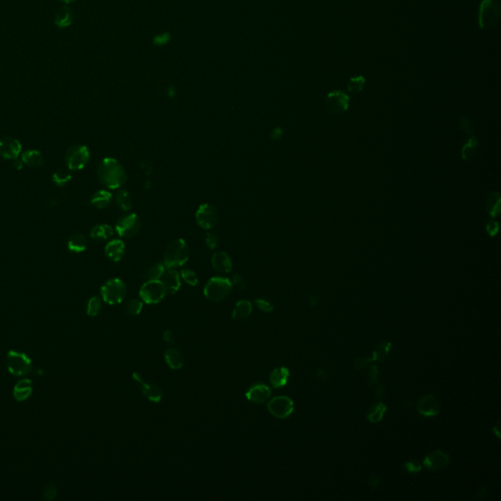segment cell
<instances>
[{
	"instance_id": "obj_37",
	"label": "cell",
	"mask_w": 501,
	"mask_h": 501,
	"mask_svg": "<svg viewBox=\"0 0 501 501\" xmlns=\"http://www.w3.org/2000/svg\"><path fill=\"white\" fill-rule=\"evenodd\" d=\"M116 202H117L118 206L125 212H128L131 209V198H130L128 191H126V190H120L117 193Z\"/></svg>"
},
{
	"instance_id": "obj_31",
	"label": "cell",
	"mask_w": 501,
	"mask_h": 501,
	"mask_svg": "<svg viewBox=\"0 0 501 501\" xmlns=\"http://www.w3.org/2000/svg\"><path fill=\"white\" fill-rule=\"evenodd\" d=\"M392 344L390 343V342H387V343H383V344H380L377 349L374 350L373 352V356L369 358L370 362H384L388 359L389 355H390V351H391V349H392Z\"/></svg>"
},
{
	"instance_id": "obj_51",
	"label": "cell",
	"mask_w": 501,
	"mask_h": 501,
	"mask_svg": "<svg viewBox=\"0 0 501 501\" xmlns=\"http://www.w3.org/2000/svg\"><path fill=\"white\" fill-rule=\"evenodd\" d=\"M375 395H376V397H377L379 400H381V399H382V398L386 395V389H385V387H384L382 384H377Z\"/></svg>"
},
{
	"instance_id": "obj_30",
	"label": "cell",
	"mask_w": 501,
	"mask_h": 501,
	"mask_svg": "<svg viewBox=\"0 0 501 501\" xmlns=\"http://www.w3.org/2000/svg\"><path fill=\"white\" fill-rule=\"evenodd\" d=\"M114 234V229L109 224L95 225L90 231V237L94 240H106Z\"/></svg>"
},
{
	"instance_id": "obj_56",
	"label": "cell",
	"mask_w": 501,
	"mask_h": 501,
	"mask_svg": "<svg viewBox=\"0 0 501 501\" xmlns=\"http://www.w3.org/2000/svg\"><path fill=\"white\" fill-rule=\"evenodd\" d=\"M309 304H310L311 306H316V305H318V300H317V298H316V297H311Z\"/></svg>"
},
{
	"instance_id": "obj_47",
	"label": "cell",
	"mask_w": 501,
	"mask_h": 501,
	"mask_svg": "<svg viewBox=\"0 0 501 501\" xmlns=\"http://www.w3.org/2000/svg\"><path fill=\"white\" fill-rule=\"evenodd\" d=\"M370 363V360H369V358H368V357H359V358H356V359L354 360L353 365H354V367H355L356 369H358V370H359V369H363L364 367H366V366H367V365H369Z\"/></svg>"
},
{
	"instance_id": "obj_53",
	"label": "cell",
	"mask_w": 501,
	"mask_h": 501,
	"mask_svg": "<svg viewBox=\"0 0 501 501\" xmlns=\"http://www.w3.org/2000/svg\"><path fill=\"white\" fill-rule=\"evenodd\" d=\"M368 482H369L371 487L376 488V487H378V486H379V484H380V479H379L378 477H371L369 480H368Z\"/></svg>"
},
{
	"instance_id": "obj_34",
	"label": "cell",
	"mask_w": 501,
	"mask_h": 501,
	"mask_svg": "<svg viewBox=\"0 0 501 501\" xmlns=\"http://www.w3.org/2000/svg\"><path fill=\"white\" fill-rule=\"evenodd\" d=\"M166 271L165 264L158 262L151 265L145 272L144 277L146 280H160Z\"/></svg>"
},
{
	"instance_id": "obj_19",
	"label": "cell",
	"mask_w": 501,
	"mask_h": 501,
	"mask_svg": "<svg viewBox=\"0 0 501 501\" xmlns=\"http://www.w3.org/2000/svg\"><path fill=\"white\" fill-rule=\"evenodd\" d=\"M125 252L126 246L122 240H112L105 247V255L112 262H120L123 259Z\"/></svg>"
},
{
	"instance_id": "obj_14",
	"label": "cell",
	"mask_w": 501,
	"mask_h": 501,
	"mask_svg": "<svg viewBox=\"0 0 501 501\" xmlns=\"http://www.w3.org/2000/svg\"><path fill=\"white\" fill-rule=\"evenodd\" d=\"M440 402L434 394L424 395L417 403L418 412L426 417H434L440 412Z\"/></svg>"
},
{
	"instance_id": "obj_8",
	"label": "cell",
	"mask_w": 501,
	"mask_h": 501,
	"mask_svg": "<svg viewBox=\"0 0 501 501\" xmlns=\"http://www.w3.org/2000/svg\"><path fill=\"white\" fill-rule=\"evenodd\" d=\"M167 295L166 290L160 280H147L139 291V296L145 304L154 305L160 303Z\"/></svg>"
},
{
	"instance_id": "obj_52",
	"label": "cell",
	"mask_w": 501,
	"mask_h": 501,
	"mask_svg": "<svg viewBox=\"0 0 501 501\" xmlns=\"http://www.w3.org/2000/svg\"><path fill=\"white\" fill-rule=\"evenodd\" d=\"M49 495H51V499L54 498L56 496V488L51 484L49 486H47L46 488V491H45V499L49 500Z\"/></svg>"
},
{
	"instance_id": "obj_2",
	"label": "cell",
	"mask_w": 501,
	"mask_h": 501,
	"mask_svg": "<svg viewBox=\"0 0 501 501\" xmlns=\"http://www.w3.org/2000/svg\"><path fill=\"white\" fill-rule=\"evenodd\" d=\"M189 254V247L184 240L181 238L174 240L165 252L164 264L168 268L182 266L188 261Z\"/></svg>"
},
{
	"instance_id": "obj_36",
	"label": "cell",
	"mask_w": 501,
	"mask_h": 501,
	"mask_svg": "<svg viewBox=\"0 0 501 501\" xmlns=\"http://www.w3.org/2000/svg\"><path fill=\"white\" fill-rule=\"evenodd\" d=\"M72 179V175L67 170H58L52 175V180L57 186H65Z\"/></svg>"
},
{
	"instance_id": "obj_40",
	"label": "cell",
	"mask_w": 501,
	"mask_h": 501,
	"mask_svg": "<svg viewBox=\"0 0 501 501\" xmlns=\"http://www.w3.org/2000/svg\"><path fill=\"white\" fill-rule=\"evenodd\" d=\"M181 278L190 286H196L199 282L196 273L190 269H183L181 271Z\"/></svg>"
},
{
	"instance_id": "obj_13",
	"label": "cell",
	"mask_w": 501,
	"mask_h": 501,
	"mask_svg": "<svg viewBox=\"0 0 501 501\" xmlns=\"http://www.w3.org/2000/svg\"><path fill=\"white\" fill-rule=\"evenodd\" d=\"M22 152L21 142L11 136L0 139V156L5 160H15Z\"/></svg>"
},
{
	"instance_id": "obj_25",
	"label": "cell",
	"mask_w": 501,
	"mask_h": 501,
	"mask_svg": "<svg viewBox=\"0 0 501 501\" xmlns=\"http://www.w3.org/2000/svg\"><path fill=\"white\" fill-rule=\"evenodd\" d=\"M73 20H74L73 12L67 6H63V7L59 8L57 10V12L55 13L54 23L60 29H65V28L70 27L73 24Z\"/></svg>"
},
{
	"instance_id": "obj_24",
	"label": "cell",
	"mask_w": 501,
	"mask_h": 501,
	"mask_svg": "<svg viewBox=\"0 0 501 501\" xmlns=\"http://www.w3.org/2000/svg\"><path fill=\"white\" fill-rule=\"evenodd\" d=\"M67 246L72 253H82L88 247V240L83 233H74L68 240Z\"/></svg>"
},
{
	"instance_id": "obj_10",
	"label": "cell",
	"mask_w": 501,
	"mask_h": 501,
	"mask_svg": "<svg viewBox=\"0 0 501 501\" xmlns=\"http://www.w3.org/2000/svg\"><path fill=\"white\" fill-rule=\"evenodd\" d=\"M268 411L273 416L285 419L289 417L294 411V402L293 400L285 395H279L273 397L267 403Z\"/></svg>"
},
{
	"instance_id": "obj_21",
	"label": "cell",
	"mask_w": 501,
	"mask_h": 501,
	"mask_svg": "<svg viewBox=\"0 0 501 501\" xmlns=\"http://www.w3.org/2000/svg\"><path fill=\"white\" fill-rule=\"evenodd\" d=\"M30 379H23L19 381L13 389V396L18 401H24L29 398L33 392V385Z\"/></svg>"
},
{
	"instance_id": "obj_32",
	"label": "cell",
	"mask_w": 501,
	"mask_h": 501,
	"mask_svg": "<svg viewBox=\"0 0 501 501\" xmlns=\"http://www.w3.org/2000/svg\"><path fill=\"white\" fill-rule=\"evenodd\" d=\"M386 411H387V405L380 401L371 407L369 412L367 414V419L371 423H378L383 420Z\"/></svg>"
},
{
	"instance_id": "obj_15",
	"label": "cell",
	"mask_w": 501,
	"mask_h": 501,
	"mask_svg": "<svg viewBox=\"0 0 501 501\" xmlns=\"http://www.w3.org/2000/svg\"><path fill=\"white\" fill-rule=\"evenodd\" d=\"M450 461L449 455L442 451L436 450L432 453H429L423 461L424 466L430 471H439L445 468Z\"/></svg>"
},
{
	"instance_id": "obj_49",
	"label": "cell",
	"mask_w": 501,
	"mask_h": 501,
	"mask_svg": "<svg viewBox=\"0 0 501 501\" xmlns=\"http://www.w3.org/2000/svg\"><path fill=\"white\" fill-rule=\"evenodd\" d=\"M170 38H171V36L168 33H164V34L156 37L154 39V43L157 45H164V44H168L170 42Z\"/></svg>"
},
{
	"instance_id": "obj_38",
	"label": "cell",
	"mask_w": 501,
	"mask_h": 501,
	"mask_svg": "<svg viewBox=\"0 0 501 501\" xmlns=\"http://www.w3.org/2000/svg\"><path fill=\"white\" fill-rule=\"evenodd\" d=\"M142 308H143V303L140 300L133 299L131 300L126 306V312L131 316H136L140 314Z\"/></svg>"
},
{
	"instance_id": "obj_7",
	"label": "cell",
	"mask_w": 501,
	"mask_h": 501,
	"mask_svg": "<svg viewBox=\"0 0 501 501\" xmlns=\"http://www.w3.org/2000/svg\"><path fill=\"white\" fill-rule=\"evenodd\" d=\"M90 153L85 145H74L70 147L65 154L66 166L71 171L83 170L89 162Z\"/></svg>"
},
{
	"instance_id": "obj_18",
	"label": "cell",
	"mask_w": 501,
	"mask_h": 501,
	"mask_svg": "<svg viewBox=\"0 0 501 501\" xmlns=\"http://www.w3.org/2000/svg\"><path fill=\"white\" fill-rule=\"evenodd\" d=\"M160 281L163 284L166 293L171 295L176 293L181 286L180 275L174 268H169L168 270H166Z\"/></svg>"
},
{
	"instance_id": "obj_44",
	"label": "cell",
	"mask_w": 501,
	"mask_h": 501,
	"mask_svg": "<svg viewBox=\"0 0 501 501\" xmlns=\"http://www.w3.org/2000/svg\"><path fill=\"white\" fill-rule=\"evenodd\" d=\"M403 468L409 473H418L421 471L422 465L417 461H409L403 465Z\"/></svg>"
},
{
	"instance_id": "obj_33",
	"label": "cell",
	"mask_w": 501,
	"mask_h": 501,
	"mask_svg": "<svg viewBox=\"0 0 501 501\" xmlns=\"http://www.w3.org/2000/svg\"><path fill=\"white\" fill-rule=\"evenodd\" d=\"M478 147H479V140L475 136H472L461 149L462 159L465 161L471 159L477 152Z\"/></svg>"
},
{
	"instance_id": "obj_58",
	"label": "cell",
	"mask_w": 501,
	"mask_h": 501,
	"mask_svg": "<svg viewBox=\"0 0 501 501\" xmlns=\"http://www.w3.org/2000/svg\"><path fill=\"white\" fill-rule=\"evenodd\" d=\"M60 1L64 2V3H66V4H70V3H73V2L75 1V0H60Z\"/></svg>"
},
{
	"instance_id": "obj_1",
	"label": "cell",
	"mask_w": 501,
	"mask_h": 501,
	"mask_svg": "<svg viewBox=\"0 0 501 501\" xmlns=\"http://www.w3.org/2000/svg\"><path fill=\"white\" fill-rule=\"evenodd\" d=\"M97 175L99 181L109 189L121 188L127 181L124 167L113 158H105L99 163Z\"/></svg>"
},
{
	"instance_id": "obj_43",
	"label": "cell",
	"mask_w": 501,
	"mask_h": 501,
	"mask_svg": "<svg viewBox=\"0 0 501 501\" xmlns=\"http://www.w3.org/2000/svg\"><path fill=\"white\" fill-rule=\"evenodd\" d=\"M256 305L262 311H264V312H271L274 309V305L264 299L256 300Z\"/></svg>"
},
{
	"instance_id": "obj_46",
	"label": "cell",
	"mask_w": 501,
	"mask_h": 501,
	"mask_svg": "<svg viewBox=\"0 0 501 501\" xmlns=\"http://www.w3.org/2000/svg\"><path fill=\"white\" fill-rule=\"evenodd\" d=\"M206 243L210 249H216L218 245V239L217 235L214 233H211V232L208 233L206 236Z\"/></svg>"
},
{
	"instance_id": "obj_11",
	"label": "cell",
	"mask_w": 501,
	"mask_h": 501,
	"mask_svg": "<svg viewBox=\"0 0 501 501\" xmlns=\"http://www.w3.org/2000/svg\"><path fill=\"white\" fill-rule=\"evenodd\" d=\"M196 221L204 229H213L218 222L217 209L210 204H203L199 207L196 213Z\"/></svg>"
},
{
	"instance_id": "obj_29",
	"label": "cell",
	"mask_w": 501,
	"mask_h": 501,
	"mask_svg": "<svg viewBox=\"0 0 501 501\" xmlns=\"http://www.w3.org/2000/svg\"><path fill=\"white\" fill-rule=\"evenodd\" d=\"M112 198L113 195L109 191L99 190L92 195L90 199V203L97 209H104L109 206Z\"/></svg>"
},
{
	"instance_id": "obj_3",
	"label": "cell",
	"mask_w": 501,
	"mask_h": 501,
	"mask_svg": "<svg viewBox=\"0 0 501 501\" xmlns=\"http://www.w3.org/2000/svg\"><path fill=\"white\" fill-rule=\"evenodd\" d=\"M500 19V3L498 0H481L478 11V24L481 30H489Z\"/></svg>"
},
{
	"instance_id": "obj_4",
	"label": "cell",
	"mask_w": 501,
	"mask_h": 501,
	"mask_svg": "<svg viewBox=\"0 0 501 501\" xmlns=\"http://www.w3.org/2000/svg\"><path fill=\"white\" fill-rule=\"evenodd\" d=\"M232 283L225 277H213L204 288L205 297L213 302L218 303L225 300L231 293Z\"/></svg>"
},
{
	"instance_id": "obj_39",
	"label": "cell",
	"mask_w": 501,
	"mask_h": 501,
	"mask_svg": "<svg viewBox=\"0 0 501 501\" xmlns=\"http://www.w3.org/2000/svg\"><path fill=\"white\" fill-rule=\"evenodd\" d=\"M101 310V302L97 297H92L88 304V315L89 316H96L99 314Z\"/></svg>"
},
{
	"instance_id": "obj_54",
	"label": "cell",
	"mask_w": 501,
	"mask_h": 501,
	"mask_svg": "<svg viewBox=\"0 0 501 501\" xmlns=\"http://www.w3.org/2000/svg\"><path fill=\"white\" fill-rule=\"evenodd\" d=\"M282 134H283V131L281 129H275L274 131H272L271 136L273 139H279L282 136Z\"/></svg>"
},
{
	"instance_id": "obj_41",
	"label": "cell",
	"mask_w": 501,
	"mask_h": 501,
	"mask_svg": "<svg viewBox=\"0 0 501 501\" xmlns=\"http://www.w3.org/2000/svg\"><path fill=\"white\" fill-rule=\"evenodd\" d=\"M367 383L370 387H374L379 383V371L376 366H371L369 372H368V377H367Z\"/></svg>"
},
{
	"instance_id": "obj_35",
	"label": "cell",
	"mask_w": 501,
	"mask_h": 501,
	"mask_svg": "<svg viewBox=\"0 0 501 501\" xmlns=\"http://www.w3.org/2000/svg\"><path fill=\"white\" fill-rule=\"evenodd\" d=\"M365 83H366V80L363 76L353 77V78L349 79L347 88L349 92L357 93V92L362 91V89L364 88V86H365Z\"/></svg>"
},
{
	"instance_id": "obj_20",
	"label": "cell",
	"mask_w": 501,
	"mask_h": 501,
	"mask_svg": "<svg viewBox=\"0 0 501 501\" xmlns=\"http://www.w3.org/2000/svg\"><path fill=\"white\" fill-rule=\"evenodd\" d=\"M213 267L220 273H229L232 269V262L224 252L215 253L212 258Z\"/></svg>"
},
{
	"instance_id": "obj_28",
	"label": "cell",
	"mask_w": 501,
	"mask_h": 501,
	"mask_svg": "<svg viewBox=\"0 0 501 501\" xmlns=\"http://www.w3.org/2000/svg\"><path fill=\"white\" fill-rule=\"evenodd\" d=\"M253 310V306L251 302L249 301H240L236 305L232 311V317L236 320H244L248 318Z\"/></svg>"
},
{
	"instance_id": "obj_16",
	"label": "cell",
	"mask_w": 501,
	"mask_h": 501,
	"mask_svg": "<svg viewBox=\"0 0 501 501\" xmlns=\"http://www.w3.org/2000/svg\"><path fill=\"white\" fill-rule=\"evenodd\" d=\"M132 377H133V379L136 382H138L140 384L143 394L150 401H153V402H159V401H161L163 394H162V390L160 389V387L158 385L150 384V383L145 382L143 380L142 376L138 372H134L132 374Z\"/></svg>"
},
{
	"instance_id": "obj_42",
	"label": "cell",
	"mask_w": 501,
	"mask_h": 501,
	"mask_svg": "<svg viewBox=\"0 0 501 501\" xmlns=\"http://www.w3.org/2000/svg\"><path fill=\"white\" fill-rule=\"evenodd\" d=\"M460 129L464 132H466L467 134H473L474 133V126H473V123L472 121L467 118V117H463L460 121Z\"/></svg>"
},
{
	"instance_id": "obj_57",
	"label": "cell",
	"mask_w": 501,
	"mask_h": 501,
	"mask_svg": "<svg viewBox=\"0 0 501 501\" xmlns=\"http://www.w3.org/2000/svg\"><path fill=\"white\" fill-rule=\"evenodd\" d=\"M498 428H499V424H497V427H496V428H493V431H494V433L496 434V436L499 437V436H500V435H499V431H498L499 429H498Z\"/></svg>"
},
{
	"instance_id": "obj_26",
	"label": "cell",
	"mask_w": 501,
	"mask_h": 501,
	"mask_svg": "<svg viewBox=\"0 0 501 501\" xmlns=\"http://www.w3.org/2000/svg\"><path fill=\"white\" fill-rule=\"evenodd\" d=\"M23 163L32 168H41L44 163L43 154L38 150H26L21 155Z\"/></svg>"
},
{
	"instance_id": "obj_9",
	"label": "cell",
	"mask_w": 501,
	"mask_h": 501,
	"mask_svg": "<svg viewBox=\"0 0 501 501\" xmlns=\"http://www.w3.org/2000/svg\"><path fill=\"white\" fill-rule=\"evenodd\" d=\"M140 227V219L135 214H130L122 217L116 224L117 232L124 238H131L135 236L139 232Z\"/></svg>"
},
{
	"instance_id": "obj_50",
	"label": "cell",
	"mask_w": 501,
	"mask_h": 501,
	"mask_svg": "<svg viewBox=\"0 0 501 501\" xmlns=\"http://www.w3.org/2000/svg\"><path fill=\"white\" fill-rule=\"evenodd\" d=\"M163 340L169 344H174L175 342V336L172 330H166L163 334Z\"/></svg>"
},
{
	"instance_id": "obj_27",
	"label": "cell",
	"mask_w": 501,
	"mask_h": 501,
	"mask_svg": "<svg viewBox=\"0 0 501 501\" xmlns=\"http://www.w3.org/2000/svg\"><path fill=\"white\" fill-rule=\"evenodd\" d=\"M500 201L499 192H491L486 198L485 207L491 218H496L500 214Z\"/></svg>"
},
{
	"instance_id": "obj_55",
	"label": "cell",
	"mask_w": 501,
	"mask_h": 501,
	"mask_svg": "<svg viewBox=\"0 0 501 501\" xmlns=\"http://www.w3.org/2000/svg\"><path fill=\"white\" fill-rule=\"evenodd\" d=\"M23 164H24V163H23L22 160H21V161H20V160H18V159L13 160V166H14V168H15L16 170H21L23 168Z\"/></svg>"
},
{
	"instance_id": "obj_12",
	"label": "cell",
	"mask_w": 501,
	"mask_h": 501,
	"mask_svg": "<svg viewBox=\"0 0 501 501\" xmlns=\"http://www.w3.org/2000/svg\"><path fill=\"white\" fill-rule=\"evenodd\" d=\"M349 97L341 90H335L327 94L326 107L334 115H341L349 109Z\"/></svg>"
},
{
	"instance_id": "obj_22",
	"label": "cell",
	"mask_w": 501,
	"mask_h": 501,
	"mask_svg": "<svg viewBox=\"0 0 501 501\" xmlns=\"http://www.w3.org/2000/svg\"><path fill=\"white\" fill-rule=\"evenodd\" d=\"M290 378V371L286 367H278L271 372L269 380L271 385L275 388H282L287 385Z\"/></svg>"
},
{
	"instance_id": "obj_23",
	"label": "cell",
	"mask_w": 501,
	"mask_h": 501,
	"mask_svg": "<svg viewBox=\"0 0 501 501\" xmlns=\"http://www.w3.org/2000/svg\"><path fill=\"white\" fill-rule=\"evenodd\" d=\"M165 360L172 369H180L184 364V358L181 351L175 348L167 349L165 352Z\"/></svg>"
},
{
	"instance_id": "obj_17",
	"label": "cell",
	"mask_w": 501,
	"mask_h": 501,
	"mask_svg": "<svg viewBox=\"0 0 501 501\" xmlns=\"http://www.w3.org/2000/svg\"><path fill=\"white\" fill-rule=\"evenodd\" d=\"M270 395H271L270 388L261 383L253 385L246 392L247 399L251 402L258 404L265 402L270 397Z\"/></svg>"
},
{
	"instance_id": "obj_5",
	"label": "cell",
	"mask_w": 501,
	"mask_h": 501,
	"mask_svg": "<svg viewBox=\"0 0 501 501\" xmlns=\"http://www.w3.org/2000/svg\"><path fill=\"white\" fill-rule=\"evenodd\" d=\"M128 294V288L124 281L119 278L110 279L101 287V296L105 303L118 305L122 303Z\"/></svg>"
},
{
	"instance_id": "obj_48",
	"label": "cell",
	"mask_w": 501,
	"mask_h": 501,
	"mask_svg": "<svg viewBox=\"0 0 501 501\" xmlns=\"http://www.w3.org/2000/svg\"><path fill=\"white\" fill-rule=\"evenodd\" d=\"M233 284L240 290H245L247 287V281L241 274H235L233 276Z\"/></svg>"
},
{
	"instance_id": "obj_6",
	"label": "cell",
	"mask_w": 501,
	"mask_h": 501,
	"mask_svg": "<svg viewBox=\"0 0 501 501\" xmlns=\"http://www.w3.org/2000/svg\"><path fill=\"white\" fill-rule=\"evenodd\" d=\"M6 365L8 371L14 376L28 375L32 371V360L24 352L10 350L7 353Z\"/></svg>"
},
{
	"instance_id": "obj_45",
	"label": "cell",
	"mask_w": 501,
	"mask_h": 501,
	"mask_svg": "<svg viewBox=\"0 0 501 501\" xmlns=\"http://www.w3.org/2000/svg\"><path fill=\"white\" fill-rule=\"evenodd\" d=\"M485 228H486V231H487V233L489 234V236L494 237V236L498 233V230H499V225H498V223H497L495 220H493V219H492V220H490V221H488V222H487V224H486Z\"/></svg>"
}]
</instances>
